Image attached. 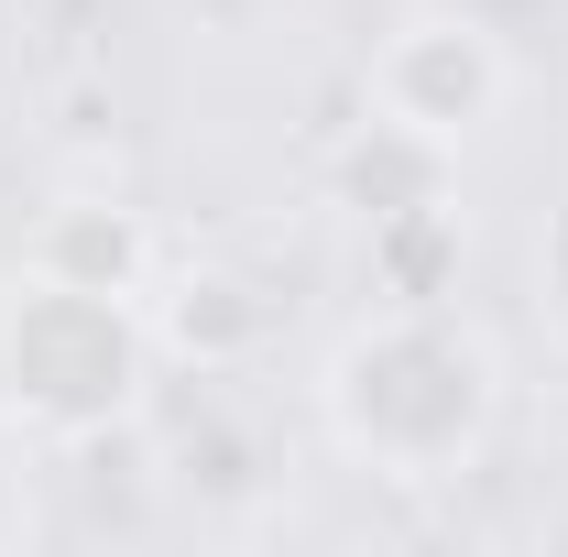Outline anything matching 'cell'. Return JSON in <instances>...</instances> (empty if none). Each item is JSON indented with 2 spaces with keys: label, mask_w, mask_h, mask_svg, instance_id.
Listing matches in <instances>:
<instances>
[{
  "label": "cell",
  "mask_w": 568,
  "mask_h": 557,
  "mask_svg": "<svg viewBox=\"0 0 568 557\" xmlns=\"http://www.w3.org/2000/svg\"><path fill=\"white\" fill-rule=\"evenodd\" d=\"M503 405V361L470 317H448L437 295H394L372 328L339 340L328 361V426L339 448L394 470V482H448L481 459Z\"/></svg>",
  "instance_id": "cell-1"
},
{
  "label": "cell",
  "mask_w": 568,
  "mask_h": 557,
  "mask_svg": "<svg viewBox=\"0 0 568 557\" xmlns=\"http://www.w3.org/2000/svg\"><path fill=\"white\" fill-rule=\"evenodd\" d=\"M0 372H11V405L55 437H88L132 405V372H142V328H132V295H99V284H55L33 274V295L11 306L0 328Z\"/></svg>",
  "instance_id": "cell-2"
},
{
  "label": "cell",
  "mask_w": 568,
  "mask_h": 557,
  "mask_svg": "<svg viewBox=\"0 0 568 557\" xmlns=\"http://www.w3.org/2000/svg\"><path fill=\"white\" fill-rule=\"evenodd\" d=\"M372 121L405 142H470L503 121V99H514V55L493 44V22H470V11H405L383 44H372Z\"/></svg>",
  "instance_id": "cell-3"
}]
</instances>
